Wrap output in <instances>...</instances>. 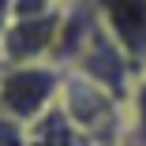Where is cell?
<instances>
[{"label":"cell","instance_id":"6da1fadb","mask_svg":"<svg viewBox=\"0 0 146 146\" xmlns=\"http://www.w3.org/2000/svg\"><path fill=\"white\" fill-rule=\"evenodd\" d=\"M64 71H68L64 64H52V60L0 68V112L26 127L38 124L60 101Z\"/></svg>","mask_w":146,"mask_h":146},{"label":"cell","instance_id":"7a4b0ae2","mask_svg":"<svg viewBox=\"0 0 146 146\" xmlns=\"http://www.w3.org/2000/svg\"><path fill=\"white\" fill-rule=\"evenodd\" d=\"M64 11H45V15H19L4 26L0 34V68L11 64H38L56 56V41H60ZM56 64V60H52Z\"/></svg>","mask_w":146,"mask_h":146},{"label":"cell","instance_id":"3957f363","mask_svg":"<svg viewBox=\"0 0 146 146\" xmlns=\"http://www.w3.org/2000/svg\"><path fill=\"white\" fill-rule=\"evenodd\" d=\"M94 15L127 60L146 71V0H94Z\"/></svg>","mask_w":146,"mask_h":146},{"label":"cell","instance_id":"277c9868","mask_svg":"<svg viewBox=\"0 0 146 146\" xmlns=\"http://www.w3.org/2000/svg\"><path fill=\"white\" fill-rule=\"evenodd\" d=\"M30 146H94L56 105L52 112H45L38 124H30Z\"/></svg>","mask_w":146,"mask_h":146},{"label":"cell","instance_id":"5b68a950","mask_svg":"<svg viewBox=\"0 0 146 146\" xmlns=\"http://www.w3.org/2000/svg\"><path fill=\"white\" fill-rule=\"evenodd\" d=\"M127 127H131V142L146 146V71H139V82L127 101Z\"/></svg>","mask_w":146,"mask_h":146},{"label":"cell","instance_id":"8992f818","mask_svg":"<svg viewBox=\"0 0 146 146\" xmlns=\"http://www.w3.org/2000/svg\"><path fill=\"white\" fill-rule=\"evenodd\" d=\"M0 146H30V127L0 112Z\"/></svg>","mask_w":146,"mask_h":146}]
</instances>
